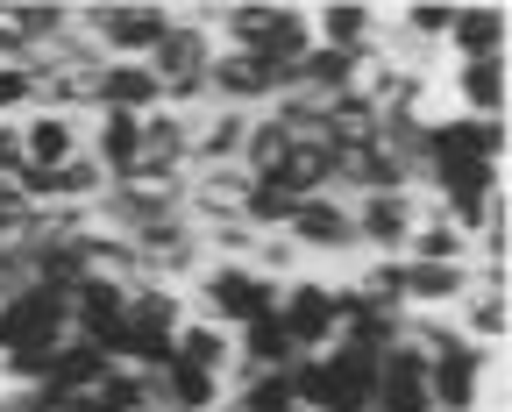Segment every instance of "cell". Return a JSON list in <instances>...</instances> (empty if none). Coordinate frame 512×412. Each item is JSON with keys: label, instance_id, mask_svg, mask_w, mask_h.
Returning a JSON list of instances; mask_svg holds the SVG:
<instances>
[{"label": "cell", "instance_id": "4", "mask_svg": "<svg viewBox=\"0 0 512 412\" xmlns=\"http://www.w3.org/2000/svg\"><path fill=\"white\" fill-rule=\"evenodd\" d=\"M285 93V72L249 50H214L207 64V107H228V114H264L271 100Z\"/></svg>", "mask_w": 512, "mask_h": 412}, {"label": "cell", "instance_id": "7", "mask_svg": "<svg viewBox=\"0 0 512 412\" xmlns=\"http://www.w3.org/2000/svg\"><path fill=\"white\" fill-rule=\"evenodd\" d=\"M128 249H136V278H150V285H185L192 270L207 263V242H200V228H192L185 214L150 228V235H136Z\"/></svg>", "mask_w": 512, "mask_h": 412}, {"label": "cell", "instance_id": "3", "mask_svg": "<svg viewBox=\"0 0 512 412\" xmlns=\"http://www.w3.org/2000/svg\"><path fill=\"white\" fill-rule=\"evenodd\" d=\"M171 29V8H157V0H93V8H79V43L107 64H143Z\"/></svg>", "mask_w": 512, "mask_h": 412}, {"label": "cell", "instance_id": "17", "mask_svg": "<svg viewBox=\"0 0 512 412\" xmlns=\"http://www.w3.org/2000/svg\"><path fill=\"white\" fill-rule=\"evenodd\" d=\"M157 79L150 64H100L93 79V114H157Z\"/></svg>", "mask_w": 512, "mask_h": 412}, {"label": "cell", "instance_id": "14", "mask_svg": "<svg viewBox=\"0 0 512 412\" xmlns=\"http://www.w3.org/2000/svg\"><path fill=\"white\" fill-rule=\"evenodd\" d=\"M448 320H456L463 327V341H477V349H505V320H512V299H505V285L498 278H477V270H470V292H463V306L456 313H448Z\"/></svg>", "mask_w": 512, "mask_h": 412}, {"label": "cell", "instance_id": "21", "mask_svg": "<svg viewBox=\"0 0 512 412\" xmlns=\"http://www.w3.org/2000/svg\"><path fill=\"white\" fill-rule=\"evenodd\" d=\"M72 249H79V270H86L93 285H121V292L136 285V249H128L121 235H107V228H86Z\"/></svg>", "mask_w": 512, "mask_h": 412}, {"label": "cell", "instance_id": "10", "mask_svg": "<svg viewBox=\"0 0 512 412\" xmlns=\"http://www.w3.org/2000/svg\"><path fill=\"white\" fill-rule=\"evenodd\" d=\"M22 171L29 178H50L72 157H86V121L79 114H22Z\"/></svg>", "mask_w": 512, "mask_h": 412}, {"label": "cell", "instance_id": "24", "mask_svg": "<svg viewBox=\"0 0 512 412\" xmlns=\"http://www.w3.org/2000/svg\"><path fill=\"white\" fill-rule=\"evenodd\" d=\"M320 121H328V143L335 150H370L377 143V107L363 100V93H342V100H328V107H320Z\"/></svg>", "mask_w": 512, "mask_h": 412}, {"label": "cell", "instance_id": "23", "mask_svg": "<svg viewBox=\"0 0 512 412\" xmlns=\"http://www.w3.org/2000/svg\"><path fill=\"white\" fill-rule=\"evenodd\" d=\"M157 391H164V412H214V405H228L221 377L185 370V363H157Z\"/></svg>", "mask_w": 512, "mask_h": 412}, {"label": "cell", "instance_id": "8", "mask_svg": "<svg viewBox=\"0 0 512 412\" xmlns=\"http://www.w3.org/2000/svg\"><path fill=\"white\" fill-rule=\"evenodd\" d=\"M285 242H292L299 256H363V249H356V221H349V199H335V192L299 199Z\"/></svg>", "mask_w": 512, "mask_h": 412}, {"label": "cell", "instance_id": "15", "mask_svg": "<svg viewBox=\"0 0 512 412\" xmlns=\"http://www.w3.org/2000/svg\"><path fill=\"white\" fill-rule=\"evenodd\" d=\"M306 50H313L306 8H292V0H271V8H264V29H256V43H249V57H264V64H278V72H292Z\"/></svg>", "mask_w": 512, "mask_h": 412}, {"label": "cell", "instance_id": "20", "mask_svg": "<svg viewBox=\"0 0 512 412\" xmlns=\"http://www.w3.org/2000/svg\"><path fill=\"white\" fill-rule=\"evenodd\" d=\"M171 363L207 370V377H228V363H235V334H221L214 320H185V327L171 334Z\"/></svg>", "mask_w": 512, "mask_h": 412}, {"label": "cell", "instance_id": "11", "mask_svg": "<svg viewBox=\"0 0 512 412\" xmlns=\"http://www.w3.org/2000/svg\"><path fill=\"white\" fill-rule=\"evenodd\" d=\"M185 171H192V114H171V107L143 114V143H136V171L128 178H185Z\"/></svg>", "mask_w": 512, "mask_h": 412}, {"label": "cell", "instance_id": "25", "mask_svg": "<svg viewBox=\"0 0 512 412\" xmlns=\"http://www.w3.org/2000/svg\"><path fill=\"white\" fill-rule=\"evenodd\" d=\"M349 292L363 299V306H384V313H406V256H370L356 278H349Z\"/></svg>", "mask_w": 512, "mask_h": 412}, {"label": "cell", "instance_id": "26", "mask_svg": "<svg viewBox=\"0 0 512 412\" xmlns=\"http://www.w3.org/2000/svg\"><path fill=\"white\" fill-rule=\"evenodd\" d=\"M406 263H470V235H463V228H448L434 206H427L420 228L406 235Z\"/></svg>", "mask_w": 512, "mask_h": 412}, {"label": "cell", "instance_id": "12", "mask_svg": "<svg viewBox=\"0 0 512 412\" xmlns=\"http://www.w3.org/2000/svg\"><path fill=\"white\" fill-rule=\"evenodd\" d=\"M306 22H313L320 50H342V57H363L384 36V15L370 8V0H328V8H306Z\"/></svg>", "mask_w": 512, "mask_h": 412}, {"label": "cell", "instance_id": "32", "mask_svg": "<svg viewBox=\"0 0 512 412\" xmlns=\"http://www.w3.org/2000/svg\"><path fill=\"white\" fill-rule=\"evenodd\" d=\"M292 412H320V405H292Z\"/></svg>", "mask_w": 512, "mask_h": 412}, {"label": "cell", "instance_id": "18", "mask_svg": "<svg viewBox=\"0 0 512 412\" xmlns=\"http://www.w3.org/2000/svg\"><path fill=\"white\" fill-rule=\"evenodd\" d=\"M470 292V263H406V313H456Z\"/></svg>", "mask_w": 512, "mask_h": 412}, {"label": "cell", "instance_id": "29", "mask_svg": "<svg viewBox=\"0 0 512 412\" xmlns=\"http://www.w3.org/2000/svg\"><path fill=\"white\" fill-rule=\"evenodd\" d=\"M228 405H235V412H292V405H299V391H292V377H285V370H264V377L228 384Z\"/></svg>", "mask_w": 512, "mask_h": 412}, {"label": "cell", "instance_id": "6", "mask_svg": "<svg viewBox=\"0 0 512 412\" xmlns=\"http://www.w3.org/2000/svg\"><path fill=\"white\" fill-rule=\"evenodd\" d=\"M278 320H285L299 356L335 349V285L328 278H285L278 285Z\"/></svg>", "mask_w": 512, "mask_h": 412}, {"label": "cell", "instance_id": "31", "mask_svg": "<svg viewBox=\"0 0 512 412\" xmlns=\"http://www.w3.org/2000/svg\"><path fill=\"white\" fill-rule=\"evenodd\" d=\"M29 114V64H0V121Z\"/></svg>", "mask_w": 512, "mask_h": 412}, {"label": "cell", "instance_id": "28", "mask_svg": "<svg viewBox=\"0 0 512 412\" xmlns=\"http://www.w3.org/2000/svg\"><path fill=\"white\" fill-rule=\"evenodd\" d=\"M271 185H285L292 199H320V192H335V150H285V164H278V178Z\"/></svg>", "mask_w": 512, "mask_h": 412}, {"label": "cell", "instance_id": "5", "mask_svg": "<svg viewBox=\"0 0 512 412\" xmlns=\"http://www.w3.org/2000/svg\"><path fill=\"white\" fill-rule=\"evenodd\" d=\"M427 214V192H363L349 199V221H356V249L363 256H406V235Z\"/></svg>", "mask_w": 512, "mask_h": 412}, {"label": "cell", "instance_id": "27", "mask_svg": "<svg viewBox=\"0 0 512 412\" xmlns=\"http://www.w3.org/2000/svg\"><path fill=\"white\" fill-rule=\"evenodd\" d=\"M292 214H299V199H292L285 185L249 178V199H242V228H249V235H285V228H292Z\"/></svg>", "mask_w": 512, "mask_h": 412}, {"label": "cell", "instance_id": "16", "mask_svg": "<svg viewBox=\"0 0 512 412\" xmlns=\"http://www.w3.org/2000/svg\"><path fill=\"white\" fill-rule=\"evenodd\" d=\"M448 93H456V114L470 121H505V57H477L448 72Z\"/></svg>", "mask_w": 512, "mask_h": 412}, {"label": "cell", "instance_id": "2", "mask_svg": "<svg viewBox=\"0 0 512 412\" xmlns=\"http://www.w3.org/2000/svg\"><path fill=\"white\" fill-rule=\"evenodd\" d=\"M192 320H214L221 334H242L249 320H264V313H278V285L264 278L256 263H221V256H207L200 270H192Z\"/></svg>", "mask_w": 512, "mask_h": 412}, {"label": "cell", "instance_id": "19", "mask_svg": "<svg viewBox=\"0 0 512 412\" xmlns=\"http://www.w3.org/2000/svg\"><path fill=\"white\" fill-rule=\"evenodd\" d=\"M242 128H249V114L200 107V114H192V171H221V164H235V157H242ZM192 171H185V178H192Z\"/></svg>", "mask_w": 512, "mask_h": 412}, {"label": "cell", "instance_id": "30", "mask_svg": "<svg viewBox=\"0 0 512 412\" xmlns=\"http://www.w3.org/2000/svg\"><path fill=\"white\" fill-rule=\"evenodd\" d=\"M0 64H29V29H22V0H0Z\"/></svg>", "mask_w": 512, "mask_h": 412}, {"label": "cell", "instance_id": "13", "mask_svg": "<svg viewBox=\"0 0 512 412\" xmlns=\"http://www.w3.org/2000/svg\"><path fill=\"white\" fill-rule=\"evenodd\" d=\"M242 199H249V178L235 171V164H221V171H192L185 178V221L192 228H228V221H242Z\"/></svg>", "mask_w": 512, "mask_h": 412}, {"label": "cell", "instance_id": "1", "mask_svg": "<svg viewBox=\"0 0 512 412\" xmlns=\"http://www.w3.org/2000/svg\"><path fill=\"white\" fill-rule=\"evenodd\" d=\"M214 8H171V29L164 43L143 57L150 79H157V100L171 114H200L207 107V64H214Z\"/></svg>", "mask_w": 512, "mask_h": 412}, {"label": "cell", "instance_id": "9", "mask_svg": "<svg viewBox=\"0 0 512 412\" xmlns=\"http://www.w3.org/2000/svg\"><path fill=\"white\" fill-rule=\"evenodd\" d=\"M484 384H491V349H477V341H463L456 356L427 363L434 412H484Z\"/></svg>", "mask_w": 512, "mask_h": 412}, {"label": "cell", "instance_id": "22", "mask_svg": "<svg viewBox=\"0 0 512 412\" xmlns=\"http://www.w3.org/2000/svg\"><path fill=\"white\" fill-rule=\"evenodd\" d=\"M448 50H456V64L505 57V8H456V22H448Z\"/></svg>", "mask_w": 512, "mask_h": 412}]
</instances>
